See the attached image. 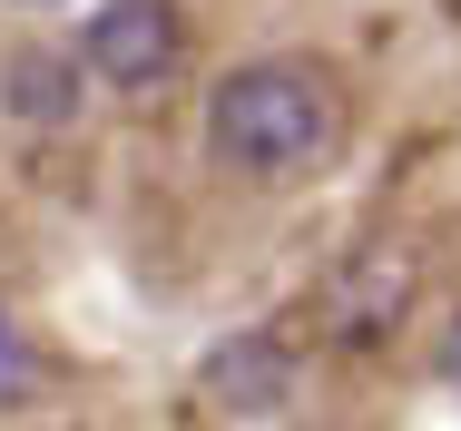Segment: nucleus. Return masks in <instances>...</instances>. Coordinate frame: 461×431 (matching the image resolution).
Listing matches in <instances>:
<instances>
[{
    "label": "nucleus",
    "mask_w": 461,
    "mask_h": 431,
    "mask_svg": "<svg viewBox=\"0 0 461 431\" xmlns=\"http://www.w3.org/2000/svg\"><path fill=\"white\" fill-rule=\"evenodd\" d=\"M20 10H59V0H20Z\"/></svg>",
    "instance_id": "obj_5"
},
{
    "label": "nucleus",
    "mask_w": 461,
    "mask_h": 431,
    "mask_svg": "<svg viewBox=\"0 0 461 431\" xmlns=\"http://www.w3.org/2000/svg\"><path fill=\"white\" fill-rule=\"evenodd\" d=\"M40 382H50V363H40V344H30V334H20L10 314H0V412H20V402L40 392Z\"/></svg>",
    "instance_id": "obj_3"
},
{
    "label": "nucleus",
    "mask_w": 461,
    "mask_h": 431,
    "mask_svg": "<svg viewBox=\"0 0 461 431\" xmlns=\"http://www.w3.org/2000/svg\"><path fill=\"white\" fill-rule=\"evenodd\" d=\"M442 373H452V392H461V324L442 334Z\"/></svg>",
    "instance_id": "obj_4"
},
{
    "label": "nucleus",
    "mask_w": 461,
    "mask_h": 431,
    "mask_svg": "<svg viewBox=\"0 0 461 431\" xmlns=\"http://www.w3.org/2000/svg\"><path fill=\"white\" fill-rule=\"evenodd\" d=\"M206 148L226 167H246V176H276V186L324 176L344 157V98L304 59H246L206 98Z\"/></svg>",
    "instance_id": "obj_1"
},
{
    "label": "nucleus",
    "mask_w": 461,
    "mask_h": 431,
    "mask_svg": "<svg viewBox=\"0 0 461 431\" xmlns=\"http://www.w3.org/2000/svg\"><path fill=\"white\" fill-rule=\"evenodd\" d=\"M79 59H89L108 88H167L177 59H186V20L167 0H98Z\"/></svg>",
    "instance_id": "obj_2"
}]
</instances>
